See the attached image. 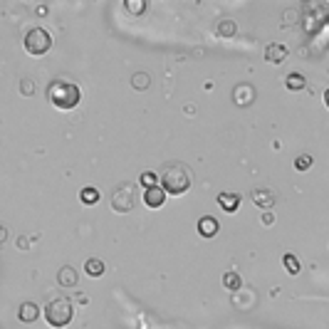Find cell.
<instances>
[{"mask_svg":"<svg viewBox=\"0 0 329 329\" xmlns=\"http://www.w3.org/2000/svg\"><path fill=\"white\" fill-rule=\"evenodd\" d=\"M218 230H220V225H218V220H215V218L203 215V218L198 220V235H201V238H215V235H218Z\"/></svg>","mask_w":329,"mask_h":329,"instance_id":"9c48e42d","label":"cell"},{"mask_svg":"<svg viewBox=\"0 0 329 329\" xmlns=\"http://www.w3.org/2000/svg\"><path fill=\"white\" fill-rule=\"evenodd\" d=\"M287 47L285 45H280V42H272V45H268L265 47V60L270 62V64H282V62L287 60Z\"/></svg>","mask_w":329,"mask_h":329,"instance_id":"52a82bcc","label":"cell"},{"mask_svg":"<svg viewBox=\"0 0 329 329\" xmlns=\"http://www.w3.org/2000/svg\"><path fill=\"white\" fill-rule=\"evenodd\" d=\"M324 104H327V109H329V90L324 92Z\"/></svg>","mask_w":329,"mask_h":329,"instance_id":"4316f807","label":"cell"},{"mask_svg":"<svg viewBox=\"0 0 329 329\" xmlns=\"http://www.w3.org/2000/svg\"><path fill=\"white\" fill-rule=\"evenodd\" d=\"M85 272H87L90 277H102V275H104V263H102L99 258H87Z\"/></svg>","mask_w":329,"mask_h":329,"instance_id":"2e32d148","label":"cell"},{"mask_svg":"<svg viewBox=\"0 0 329 329\" xmlns=\"http://www.w3.org/2000/svg\"><path fill=\"white\" fill-rule=\"evenodd\" d=\"M253 201H255V206L270 210L277 203V193L270 191V188H255V191H253Z\"/></svg>","mask_w":329,"mask_h":329,"instance_id":"8992f818","label":"cell"},{"mask_svg":"<svg viewBox=\"0 0 329 329\" xmlns=\"http://www.w3.org/2000/svg\"><path fill=\"white\" fill-rule=\"evenodd\" d=\"M136 201H139V191L134 183H119L114 191H112V208L117 213H129V210L136 208Z\"/></svg>","mask_w":329,"mask_h":329,"instance_id":"5b68a950","label":"cell"},{"mask_svg":"<svg viewBox=\"0 0 329 329\" xmlns=\"http://www.w3.org/2000/svg\"><path fill=\"white\" fill-rule=\"evenodd\" d=\"M144 203H146L149 208H161V206L166 203V191H163L161 186L146 188V191H144Z\"/></svg>","mask_w":329,"mask_h":329,"instance_id":"ba28073f","label":"cell"},{"mask_svg":"<svg viewBox=\"0 0 329 329\" xmlns=\"http://www.w3.org/2000/svg\"><path fill=\"white\" fill-rule=\"evenodd\" d=\"M77 270L72 268V265H64V268H60V272H57V282H60L62 287H74L77 285Z\"/></svg>","mask_w":329,"mask_h":329,"instance_id":"7c38bea8","label":"cell"},{"mask_svg":"<svg viewBox=\"0 0 329 329\" xmlns=\"http://www.w3.org/2000/svg\"><path fill=\"white\" fill-rule=\"evenodd\" d=\"M282 265H285V270H287L290 275H299V270H302V263L297 260L295 253H285V255H282Z\"/></svg>","mask_w":329,"mask_h":329,"instance_id":"e0dca14e","label":"cell"},{"mask_svg":"<svg viewBox=\"0 0 329 329\" xmlns=\"http://www.w3.org/2000/svg\"><path fill=\"white\" fill-rule=\"evenodd\" d=\"M18 317H20V322L30 324V322H35V319L40 317V307H37L35 302H23L20 309H18Z\"/></svg>","mask_w":329,"mask_h":329,"instance_id":"8fae6325","label":"cell"},{"mask_svg":"<svg viewBox=\"0 0 329 329\" xmlns=\"http://www.w3.org/2000/svg\"><path fill=\"white\" fill-rule=\"evenodd\" d=\"M99 198H102V196H99V191H97V188H82V191H79V201H82V203H85V206H94V203H99Z\"/></svg>","mask_w":329,"mask_h":329,"instance_id":"ac0fdd59","label":"cell"},{"mask_svg":"<svg viewBox=\"0 0 329 329\" xmlns=\"http://www.w3.org/2000/svg\"><path fill=\"white\" fill-rule=\"evenodd\" d=\"M139 186H144V191L146 188H156V186H161V176H156L153 171H144L139 176Z\"/></svg>","mask_w":329,"mask_h":329,"instance_id":"d6986e66","label":"cell"},{"mask_svg":"<svg viewBox=\"0 0 329 329\" xmlns=\"http://www.w3.org/2000/svg\"><path fill=\"white\" fill-rule=\"evenodd\" d=\"M223 287L230 290V292H238L240 287H242V277H240V272H235V270L225 272V275H223Z\"/></svg>","mask_w":329,"mask_h":329,"instance_id":"5bb4252c","label":"cell"},{"mask_svg":"<svg viewBox=\"0 0 329 329\" xmlns=\"http://www.w3.org/2000/svg\"><path fill=\"white\" fill-rule=\"evenodd\" d=\"M191 179L193 176H191L188 166H183V163H169L161 171V188L166 193H171V196H181V193H186L191 188Z\"/></svg>","mask_w":329,"mask_h":329,"instance_id":"7a4b0ae2","label":"cell"},{"mask_svg":"<svg viewBox=\"0 0 329 329\" xmlns=\"http://www.w3.org/2000/svg\"><path fill=\"white\" fill-rule=\"evenodd\" d=\"M126 10H131V13H144V10H146V3H144V0H139V3L129 0V3H126Z\"/></svg>","mask_w":329,"mask_h":329,"instance_id":"603a6c76","label":"cell"},{"mask_svg":"<svg viewBox=\"0 0 329 329\" xmlns=\"http://www.w3.org/2000/svg\"><path fill=\"white\" fill-rule=\"evenodd\" d=\"M28 55H35V57H42L50 52L52 47V35L45 30V28H32V30L25 32V40H23Z\"/></svg>","mask_w":329,"mask_h":329,"instance_id":"277c9868","label":"cell"},{"mask_svg":"<svg viewBox=\"0 0 329 329\" xmlns=\"http://www.w3.org/2000/svg\"><path fill=\"white\" fill-rule=\"evenodd\" d=\"M28 245H30V242H28V240H23V238H18V248H28Z\"/></svg>","mask_w":329,"mask_h":329,"instance_id":"484cf974","label":"cell"},{"mask_svg":"<svg viewBox=\"0 0 329 329\" xmlns=\"http://www.w3.org/2000/svg\"><path fill=\"white\" fill-rule=\"evenodd\" d=\"M285 87L290 92H299L307 87V79H304V74H299V72H290L287 79H285Z\"/></svg>","mask_w":329,"mask_h":329,"instance_id":"9a60e30c","label":"cell"},{"mask_svg":"<svg viewBox=\"0 0 329 329\" xmlns=\"http://www.w3.org/2000/svg\"><path fill=\"white\" fill-rule=\"evenodd\" d=\"M309 166H312V156H309V153H302V156L295 158V169H297V171H307Z\"/></svg>","mask_w":329,"mask_h":329,"instance_id":"7402d4cb","label":"cell"},{"mask_svg":"<svg viewBox=\"0 0 329 329\" xmlns=\"http://www.w3.org/2000/svg\"><path fill=\"white\" fill-rule=\"evenodd\" d=\"M47 99L55 109H62V112H69L74 109L79 102H82V90L72 82H64V79H57L47 87Z\"/></svg>","mask_w":329,"mask_h":329,"instance_id":"6da1fadb","label":"cell"},{"mask_svg":"<svg viewBox=\"0 0 329 329\" xmlns=\"http://www.w3.org/2000/svg\"><path fill=\"white\" fill-rule=\"evenodd\" d=\"M253 97H255V92H253L250 85H240V87H235V92H233V99H235V104H240V107H248V104L253 102Z\"/></svg>","mask_w":329,"mask_h":329,"instance_id":"4fadbf2b","label":"cell"},{"mask_svg":"<svg viewBox=\"0 0 329 329\" xmlns=\"http://www.w3.org/2000/svg\"><path fill=\"white\" fill-rule=\"evenodd\" d=\"M272 220H275V215H272V213H265V215H263V223H265V225H272Z\"/></svg>","mask_w":329,"mask_h":329,"instance_id":"d4e9b609","label":"cell"},{"mask_svg":"<svg viewBox=\"0 0 329 329\" xmlns=\"http://www.w3.org/2000/svg\"><path fill=\"white\" fill-rule=\"evenodd\" d=\"M218 35H220V37H233V35H235V32H238V28H235V23H233V20H228V18H225V20H220V23H218Z\"/></svg>","mask_w":329,"mask_h":329,"instance_id":"ffe728a7","label":"cell"},{"mask_svg":"<svg viewBox=\"0 0 329 329\" xmlns=\"http://www.w3.org/2000/svg\"><path fill=\"white\" fill-rule=\"evenodd\" d=\"M218 206L225 213H235L240 208V196L238 193H230V191H223V193H218Z\"/></svg>","mask_w":329,"mask_h":329,"instance_id":"30bf717a","label":"cell"},{"mask_svg":"<svg viewBox=\"0 0 329 329\" xmlns=\"http://www.w3.org/2000/svg\"><path fill=\"white\" fill-rule=\"evenodd\" d=\"M149 85H151V79H149V74L146 72H136L134 77H131V87L134 90H149Z\"/></svg>","mask_w":329,"mask_h":329,"instance_id":"44dd1931","label":"cell"},{"mask_svg":"<svg viewBox=\"0 0 329 329\" xmlns=\"http://www.w3.org/2000/svg\"><path fill=\"white\" fill-rule=\"evenodd\" d=\"M23 94H32V79H25V82H23Z\"/></svg>","mask_w":329,"mask_h":329,"instance_id":"cb8c5ba5","label":"cell"},{"mask_svg":"<svg viewBox=\"0 0 329 329\" xmlns=\"http://www.w3.org/2000/svg\"><path fill=\"white\" fill-rule=\"evenodd\" d=\"M42 317H45V322L50 324V327L55 329H62L67 327L69 322H72V302L67 297H55L50 299L47 304H45V309H42Z\"/></svg>","mask_w":329,"mask_h":329,"instance_id":"3957f363","label":"cell"}]
</instances>
